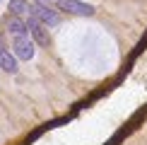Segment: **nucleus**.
<instances>
[{"label":"nucleus","mask_w":147,"mask_h":145,"mask_svg":"<svg viewBox=\"0 0 147 145\" xmlns=\"http://www.w3.org/2000/svg\"><path fill=\"white\" fill-rule=\"evenodd\" d=\"M27 12H29V3L27 0H10V15L22 17V15H27Z\"/></svg>","instance_id":"0eeeda50"},{"label":"nucleus","mask_w":147,"mask_h":145,"mask_svg":"<svg viewBox=\"0 0 147 145\" xmlns=\"http://www.w3.org/2000/svg\"><path fill=\"white\" fill-rule=\"evenodd\" d=\"M0 48H5V36L0 34Z\"/></svg>","instance_id":"6e6552de"},{"label":"nucleus","mask_w":147,"mask_h":145,"mask_svg":"<svg viewBox=\"0 0 147 145\" xmlns=\"http://www.w3.org/2000/svg\"><path fill=\"white\" fill-rule=\"evenodd\" d=\"M58 7L70 12V15H82V17L94 15V7L87 5V3H80V0H58Z\"/></svg>","instance_id":"f03ea898"},{"label":"nucleus","mask_w":147,"mask_h":145,"mask_svg":"<svg viewBox=\"0 0 147 145\" xmlns=\"http://www.w3.org/2000/svg\"><path fill=\"white\" fill-rule=\"evenodd\" d=\"M39 3H41V0H39Z\"/></svg>","instance_id":"1a4fd4ad"},{"label":"nucleus","mask_w":147,"mask_h":145,"mask_svg":"<svg viewBox=\"0 0 147 145\" xmlns=\"http://www.w3.org/2000/svg\"><path fill=\"white\" fill-rule=\"evenodd\" d=\"M5 29H7L10 34H15V36H27V22L22 20V17H15V15H7L5 17Z\"/></svg>","instance_id":"39448f33"},{"label":"nucleus","mask_w":147,"mask_h":145,"mask_svg":"<svg viewBox=\"0 0 147 145\" xmlns=\"http://www.w3.org/2000/svg\"><path fill=\"white\" fill-rule=\"evenodd\" d=\"M27 29L32 32L34 41H36L39 46H48V44H51V36L46 34V29L41 27V22L36 20V17H29V20H27Z\"/></svg>","instance_id":"20e7f679"},{"label":"nucleus","mask_w":147,"mask_h":145,"mask_svg":"<svg viewBox=\"0 0 147 145\" xmlns=\"http://www.w3.org/2000/svg\"><path fill=\"white\" fill-rule=\"evenodd\" d=\"M12 56L20 60H32L34 58V44L27 36H17L15 44H12Z\"/></svg>","instance_id":"f257e3e1"},{"label":"nucleus","mask_w":147,"mask_h":145,"mask_svg":"<svg viewBox=\"0 0 147 145\" xmlns=\"http://www.w3.org/2000/svg\"><path fill=\"white\" fill-rule=\"evenodd\" d=\"M32 10H34V17L41 24H48V27H56V24H58V12L56 10L46 7V5H41V3H36Z\"/></svg>","instance_id":"7ed1b4c3"},{"label":"nucleus","mask_w":147,"mask_h":145,"mask_svg":"<svg viewBox=\"0 0 147 145\" xmlns=\"http://www.w3.org/2000/svg\"><path fill=\"white\" fill-rule=\"evenodd\" d=\"M0 68L5 72H15L17 70V58L12 56L7 48H0Z\"/></svg>","instance_id":"423d86ee"}]
</instances>
